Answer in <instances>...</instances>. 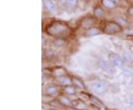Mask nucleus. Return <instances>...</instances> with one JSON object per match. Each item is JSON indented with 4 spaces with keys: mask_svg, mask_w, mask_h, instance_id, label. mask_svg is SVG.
<instances>
[{
    "mask_svg": "<svg viewBox=\"0 0 133 110\" xmlns=\"http://www.w3.org/2000/svg\"><path fill=\"white\" fill-rule=\"evenodd\" d=\"M44 5L49 12H50L52 13H56V7L51 0H44Z\"/></svg>",
    "mask_w": 133,
    "mask_h": 110,
    "instance_id": "nucleus-6",
    "label": "nucleus"
},
{
    "mask_svg": "<svg viewBox=\"0 0 133 110\" xmlns=\"http://www.w3.org/2000/svg\"><path fill=\"white\" fill-rule=\"evenodd\" d=\"M130 35H132V36H133V32H132V31L131 32V33H130Z\"/></svg>",
    "mask_w": 133,
    "mask_h": 110,
    "instance_id": "nucleus-28",
    "label": "nucleus"
},
{
    "mask_svg": "<svg viewBox=\"0 0 133 110\" xmlns=\"http://www.w3.org/2000/svg\"><path fill=\"white\" fill-rule=\"evenodd\" d=\"M84 1H88V0H84Z\"/></svg>",
    "mask_w": 133,
    "mask_h": 110,
    "instance_id": "nucleus-31",
    "label": "nucleus"
},
{
    "mask_svg": "<svg viewBox=\"0 0 133 110\" xmlns=\"http://www.w3.org/2000/svg\"><path fill=\"white\" fill-rule=\"evenodd\" d=\"M127 12L131 16H133V7H129L127 10Z\"/></svg>",
    "mask_w": 133,
    "mask_h": 110,
    "instance_id": "nucleus-20",
    "label": "nucleus"
},
{
    "mask_svg": "<svg viewBox=\"0 0 133 110\" xmlns=\"http://www.w3.org/2000/svg\"><path fill=\"white\" fill-rule=\"evenodd\" d=\"M131 25H132V27H133V22L132 23V24H131Z\"/></svg>",
    "mask_w": 133,
    "mask_h": 110,
    "instance_id": "nucleus-29",
    "label": "nucleus"
},
{
    "mask_svg": "<svg viewBox=\"0 0 133 110\" xmlns=\"http://www.w3.org/2000/svg\"><path fill=\"white\" fill-rule=\"evenodd\" d=\"M109 58L110 62L112 63V64L115 67H121L124 64V61H123L122 58L120 57V56H118V54L111 53V54H109Z\"/></svg>",
    "mask_w": 133,
    "mask_h": 110,
    "instance_id": "nucleus-3",
    "label": "nucleus"
},
{
    "mask_svg": "<svg viewBox=\"0 0 133 110\" xmlns=\"http://www.w3.org/2000/svg\"><path fill=\"white\" fill-rule=\"evenodd\" d=\"M103 13H104L103 10H102V9H101L100 8H97L96 9H95L94 14L97 18H101L103 16Z\"/></svg>",
    "mask_w": 133,
    "mask_h": 110,
    "instance_id": "nucleus-16",
    "label": "nucleus"
},
{
    "mask_svg": "<svg viewBox=\"0 0 133 110\" xmlns=\"http://www.w3.org/2000/svg\"><path fill=\"white\" fill-rule=\"evenodd\" d=\"M88 110H100V109H97V108H95V107H90Z\"/></svg>",
    "mask_w": 133,
    "mask_h": 110,
    "instance_id": "nucleus-24",
    "label": "nucleus"
},
{
    "mask_svg": "<svg viewBox=\"0 0 133 110\" xmlns=\"http://www.w3.org/2000/svg\"><path fill=\"white\" fill-rule=\"evenodd\" d=\"M101 3L104 7L109 9H112L115 6V4L112 0H101Z\"/></svg>",
    "mask_w": 133,
    "mask_h": 110,
    "instance_id": "nucleus-9",
    "label": "nucleus"
},
{
    "mask_svg": "<svg viewBox=\"0 0 133 110\" xmlns=\"http://www.w3.org/2000/svg\"><path fill=\"white\" fill-rule=\"evenodd\" d=\"M53 53H54V51L51 50V49H49V50H47L45 51V55L47 56V57H50L53 56Z\"/></svg>",
    "mask_w": 133,
    "mask_h": 110,
    "instance_id": "nucleus-18",
    "label": "nucleus"
},
{
    "mask_svg": "<svg viewBox=\"0 0 133 110\" xmlns=\"http://www.w3.org/2000/svg\"><path fill=\"white\" fill-rule=\"evenodd\" d=\"M64 92H66V94H68V95H74L76 93V89L73 86L69 85V86H66L65 87Z\"/></svg>",
    "mask_w": 133,
    "mask_h": 110,
    "instance_id": "nucleus-12",
    "label": "nucleus"
},
{
    "mask_svg": "<svg viewBox=\"0 0 133 110\" xmlns=\"http://www.w3.org/2000/svg\"><path fill=\"white\" fill-rule=\"evenodd\" d=\"M47 33L50 36L58 38H64L67 37L70 33V29L62 22H53L49 25L47 28Z\"/></svg>",
    "mask_w": 133,
    "mask_h": 110,
    "instance_id": "nucleus-1",
    "label": "nucleus"
},
{
    "mask_svg": "<svg viewBox=\"0 0 133 110\" xmlns=\"http://www.w3.org/2000/svg\"><path fill=\"white\" fill-rule=\"evenodd\" d=\"M118 24H127V22L124 21V19H118Z\"/></svg>",
    "mask_w": 133,
    "mask_h": 110,
    "instance_id": "nucleus-21",
    "label": "nucleus"
},
{
    "mask_svg": "<svg viewBox=\"0 0 133 110\" xmlns=\"http://www.w3.org/2000/svg\"><path fill=\"white\" fill-rule=\"evenodd\" d=\"M101 68L104 69L106 71H107V72H110V71H112V72H115V70H112V67L110 64H107L106 61H103L102 62V64H101Z\"/></svg>",
    "mask_w": 133,
    "mask_h": 110,
    "instance_id": "nucleus-11",
    "label": "nucleus"
},
{
    "mask_svg": "<svg viewBox=\"0 0 133 110\" xmlns=\"http://www.w3.org/2000/svg\"><path fill=\"white\" fill-rule=\"evenodd\" d=\"M122 59H123V61L124 63H129L132 61V57H131V55L129 53H125L123 54V56H122Z\"/></svg>",
    "mask_w": 133,
    "mask_h": 110,
    "instance_id": "nucleus-13",
    "label": "nucleus"
},
{
    "mask_svg": "<svg viewBox=\"0 0 133 110\" xmlns=\"http://www.w3.org/2000/svg\"><path fill=\"white\" fill-rule=\"evenodd\" d=\"M66 5L70 6L72 8H75L77 6L78 4V0H65Z\"/></svg>",
    "mask_w": 133,
    "mask_h": 110,
    "instance_id": "nucleus-14",
    "label": "nucleus"
},
{
    "mask_svg": "<svg viewBox=\"0 0 133 110\" xmlns=\"http://www.w3.org/2000/svg\"><path fill=\"white\" fill-rule=\"evenodd\" d=\"M92 88L93 91L98 94H104L107 90L106 84L104 83L101 81L94 83L92 86Z\"/></svg>",
    "mask_w": 133,
    "mask_h": 110,
    "instance_id": "nucleus-4",
    "label": "nucleus"
},
{
    "mask_svg": "<svg viewBox=\"0 0 133 110\" xmlns=\"http://www.w3.org/2000/svg\"><path fill=\"white\" fill-rule=\"evenodd\" d=\"M56 81L62 85L69 86L72 84V80L68 76L66 75H60L56 78Z\"/></svg>",
    "mask_w": 133,
    "mask_h": 110,
    "instance_id": "nucleus-5",
    "label": "nucleus"
},
{
    "mask_svg": "<svg viewBox=\"0 0 133 110\" xmlns=\"http://www.w3.org/2000/svg\"><path fill=\"white\" fill-rule=\"evenodd\" d=\"M56 1H59V0H56Z\"/></svg>",
    "mask_w": 133,
    "mask_h": 110,
    "instance_id": "nucleus-30",
    "label": "nucleus"
},
{
    "mask_svg": "<svg viewBox=\"0 0 133 110\" xmlns=\"http://www.w3.org/2000/svg\"><path fill=\"white\" fill-rule=\"evenodd\" d=\"M91 24H92V20L91 19H85L84 21V23L82 24V25L84 26V27H90Z\"/></svg>",
    "mask_w": 133,
    "mask_h": 110,
    "instance_id": "nucleus-17",
    "label": "nucleus"
},
{
    "mask_svg": "<svg viewBox=\"0 0 133 110\" xmlns=\"http://www.w3.org/2000/svg\"><path fill=\"white\" fill-rule=\"evenodd\" d=\"M68 110H81V109H75V108H70Z\"/></svg>",
    "mask_w": 133,
    "mask_h": 110,
    "instance_id": "nucleus-26",
    "label": "nucleus"
},
{
    "mask_svg": "<svg viewBox=\"0 0 133 110\" xmlns=\"http://www.w3.org/2000/svg\"><path fill=\"white\" fill-rule=\"evenodd\" d=\"M59 101L64 105H70V101L66 98V97H61L59 98Z\"/></svg>",
    "mask_w": 133,
    "mask_h": 110,
    "instance_id": "nucleus-15",
    "label": "nucleus"
},
{
    "mask_svg": "<svg viewBox=\"0 0 133 110\" xmlns=\"http://www.w3.org/2000/svg\"><path fill=\"white\" fill-rule=\"evenodd\" d=\"M92 100L93 102H95V104H98V105H100V104H101V102L98 98H95V97H92Z\"/></svg>",
    "mask_w": 133,
    "mask_h": 110,
    "instance_id": "nucleus-19",
    "label": "nucleus"
},
{
    "mask_svg": "<svg viewBox=\"0 0 133 110\" xmlns=\"http://www.w3.org/2000/svg\"><path fill=\"white\" fill-rule=\"evenodd\" d=\"M130 104L133 106V95L130 97Z\"/></svg>",
    "mask_w": 133,
    "mask_h": 110,
    "instance_id": "nucleus-23",
    "label": "nucleus"
},
{
    "mask_svg": "<svg viewBox=\"0 0 133 110\" xmlns=\"http://www.w3.org/2000/svg\"><path fill=\"white\" fill-rule=\"evenodd\" d=\"M100 33V30L96 28H90L86 30L85 35L87 36H94Z\"/></svg>",
    "mask_w": 133,
    "mask_h": 110,
    "instance_id": "nucleus-7",
    "label": "nucleus"
},
{
    "mask_svg": "<svg viewBox=\"0 0 133 110\" xmlns=\"http://www.w3.org/2000/svg\"><path fill=\"white\" fill-rule=\"evenodd\" d=\"M72 83H73V84L76 86L77 87H78V88H80V89H83L84 87V84L82 83L80 79H78V78H72Z\"/></svg>",
    "mask_w": 133,
    "mask_h": 110,
    "instance_id": "nucleus-10",
    "label": "nucleus"
},
{
    "mask_svg": "<svg viewBox=\"0 0 133 110\" xmlns=\"http://www.w3.org/2000/svg\"><path fill=\"white\" fill-rule=\"evenodd\" d=\"M58 91L57 86H49L45 89V92L46 94L50 95H54Z\"/></svg>",
    "mask_w": 133,
    "mask_h": 110,
    "instance_id": "nucleus-8",
    "label": "nucleus"
},
{
    "mask_svg": "<svg viewBox=\"0 0 133 110\" xmlns=\"http://www.w3.org/2000/svg\"><path fill=\"white\" fill-rule=\"evenodd\" d=\"M130 51H131V53H132V55L133 56V45L131 47V48H130Z\"/></svg>",
    "mask_w": 133,
    "mask_h": 110,
    "instance_id": "nucleus-25",
    "label": "nucleus"
},
{
    "mask_svg": "<svg viewBox=\"0 0 133 110\" xmlns=\"http://www.w3.org/2000/svg\"><path fill=\"white\" fill-rule=\"evenodd\" d=\"M124 110H133V106H127V107H126Z\"/></svg>",
    "mask_w": 133,
    "mask_h": 110,
    "instance_id": "nucleus-22",
    "label": "nucleus"
},
{
    "mask_svg": "<svg viewBox=\"0 0 133 110\" xmlns=\"http://www.w3.org/2000/svg\"><path fill=\"white\" fill-rule=\"evenodd\" d=\"M112 1H113V2H115V3H117V2H118V0H112Z\"/></svg>",
    "mask_w": 133,
    "mask_h": 110,
    "instance_id": "nucleus-27",
    "label": "nucleus"
},
{
    "mask_svg": "<svg viewBox=\"0 0 133 110\" xmlns=\"http://www.w3.org/2000/svg\"><path fill=\"white\" fill-rule=\"evenodd\" d=\"M121 30H122L121 25L117 22H110L109 23H107L104 28V31L105 33L109 34V35L118 33Z\"/></svg>",
    "mask_w": 133,
    "mask_h": 110,
    "instance_id": "nucleus-2",
    "label": "nucleus"
}]
</instances>
